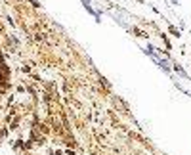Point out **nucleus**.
<instances>
[{
    "mask_svg": "<svg viewBox=\"0 0 191 155\" xmlns=\"http://www.w3.org/2000/svg\"><path fill=\"white\" fill-rule=\"evenodd\" d=\"M4 80H6V69H4V65H2V59H0V90H2V86H4Z\"/></svg>",
    "mask_w": 191,
    "mask_h": 155,
    "instance_id": "f257e3e1",
    "label": "nucleus"
}]
</instances>
